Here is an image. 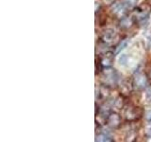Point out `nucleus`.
I'll use <instances>...</instances> for the list:
<instances>
[{"mask_svg":"<svg viewBox=\"0 0 151 142\" xmlns=\"http://www.w3.org/2000/svg\"><path fill=\"white\" fill-rule=\"evenodd\" d=\"M113 34H114V31L111 30H108L107 32L105 31V33H104V35H105V39H108V40H111Z\"/></svg>","mask_w":151,"mask_h":142,"instance_id":"1","label":"nucleus"}]
</instances>
